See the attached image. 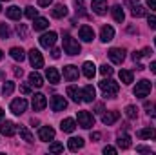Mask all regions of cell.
<instances>
[{
	"mask_svg": "<svg viewBox=\"0 0 156 155\" xmlns=\"http://www.w3.org/2000/svg\"><path fill=\"white\" fill-rule=\"evenodd\" d=\"M100 89H102V93H104L105 97L113 99V97L118 95L120 86H118V82H115V80H102V82H100Z\"/></svg>",
	"mask_w": 156,
	"mask_h": 155,
	"instance_id": "6da1fadb",
	"label": "cell"
},
{
	"mask_svg": "<svg viewBox=\"0 0 156 155\" xmlns=\"http://www.w3.org/2000/svg\"><path fill=\"white\" fill-rule=\"evenodd\" d=\"M64 51H66L67 55L75 57V55H78V53L82 51V47H80V44H78L76 39H73L71 35H66V37H64Z\"/></svg>",
	"mask_w": 156,
	"mask_h": 155,
	"instance_id": "7a4b0ae2",
	"label": "cell"
},
{
	"mask_svg": "<svg viewBox=\"0 0 156 155\" xmlns=\"http://www.w3.org/2000/svg\"><path fill=\"white\" fill-rule=\"evenodd\" d=\"M151 82L149 80H140V82H136V88L133 89V93H134V97H138V99H145L149 93H151Z\"/></svg>",
	"mask_w": 156,
	"mask_h": 155,
	"instance_id": "3957f363",
	"label": "cell"
},
{
	"mask_svg": "<svg viewBox=\"0 0 156 155\" xmlns=\"http://www.w3.org/2000/svg\"><path fill=\"white\" fill-rule=\"evenodd\" d=\"M76 119H78V126L80 128H85V130H89V128H93L94 126V119L93 115L89 113V112H78L76 113Z\"/></svg>",
	"mask_w": 156,
	"mask_h": 155,
	"instance_id": "277c9868",
	"label": "cell"
},
{
	"mask_svg": "<svg viewBox=\"0 0 156 155\" xmlns=\"http://www.w3.org/2000/svg\"><path fill=\"white\" fill-rule=\"evenodd\" d=\"M29 62H31V66L35 68V70H38V68H44V57H42V53H40L38 49H31L29 51Z\"/></svg>",
	"mask_w": 156,
	"mask_h": 155,
	"instance_id": "5b68a950",
	"label": "cell"
},
{
	"mask_svg": "<svg viewBox=\"0 0 156 155\" xmlns=\"http://www.w3.org/2000/svg\"><path fill=\"white\" fill-rule=\"evenodd\" d=\"M9 108H11V112H13L15 115H22V113L27 110V100H26V99H15Z\"/></svg>",
	"mask_w": 156,
	"mask_h": 155,
	"instance_id": "8992f818",
	"label": "cell"
},
{
	"mask_svg": "<svg viewBox=\"0 0 156 155\" xmlns=\"http://www.w3.org/2000/svg\"><path fill=\"white\" fill-rule=\"evenodd\" d=\"M107 55H109L111 62H115V64H122V62L125 60V51H123L122 47H111Z\"/></svg>",
	"mask_w": 156,
	"mask_h": 155,
	"instance_id": "52a82bcc",
	"label": "cell"
},
{
	"mask_svg": "<svg viewBox=\"0 0 156 155\" xmlns=\"http://www.w3.org/2000/svg\"><path fill=\"white\" fill-rule=\"evenodd\" d=\"M55 42H56V33H55V31L44 33V35L40 37V46H42V47H45V49L53 47V46H55Z\"/></svg>",
	"mask_w": 156,
	"mask_h": 155,
	"instance_id": "ba28073f",
	"label": "cell"
},
{
	"mask_svg": "<svg viewBox=\"0 0 156 155\" xmlns=\"http://www.w3.org/2000/svg\"><path fill=\"white\" fill-rule=\"evenodd\" d=\"M66 108H67V100H66L64 97L55 95V97L51 99V110H53V112H64Z\"/></svg>",
	"mask_w": 156,
	"mask_h": 155,
	"instance_id": "9c48e42d",
	"label": "cell"
},
{
	"mask_svg": "<svg viewBox=\"0 0 156 155\" xmlns=\"http://www.w3.org/2000/svg\"><path fill=\"white\" fill-rule=\"evenodd\" d=\"M16 131H18V128H16V124L11 122V120H5V122H2V126H0V133L5 135V137H13Z\"/></svg>",
	"mask_w": 156,
	"mask_h": 155,
	"instance_id": "30bf717a",
	"label": "cell"
},
{
	"mask_svg": "<svg viewBox=\"0 0 156 155\" xmlns=\"http://www.w3.org/2000/svg\"><path fill=\"white\" fill-rule=\"evenodd\" d=\"M38 137H40V141L49 142V141L55 139V130H53L51 126H42V128L38 130Z\"/></svg>",
	"mask_w": 156,
	"mask_h": 155,
	"instance_id": "8fae6325",
	"label": "cell"
},
{
	"mask_svg": "<svg viewBox=\"0 0 156 155\" xmlns=\"http://www.w3.org/2000/svg\"><path fill=\"white\" fill-rule=\"evenodd\" d=\"M78 75H80V71H78L76 66L69 64V66H66V68H64V78H66V80L73 82V80H76V78H78Z\"/></svg>",
	"mask_w": 156,
	"mask_h": 155,
	"instance_id": "7c38bea8",
	"label": "cell"
},
{
	"mask_svg": "<svg viewBox=\"0 0 156 155\" xmlns=\"http://www.w3.org/2000/svg\"><path fill=\"white\" fill-rule=\"evenodd\" d=\"M45 106H47V99H45V95L37 93V95L33 97V110H35V112H42Z\"/></svg>",
	"mask_w": 156,
	"mask_h": 155,
	"instance_id": "4fadbf2b",
	"label": "cell"
},
{
	"mask_svg": "<svg viewBox=\"0 0 156 155\" xmlns=\"http://www.w3.org/2000/svg\"><path fill=\"white\" fill-rule=\"evenodd\" d=\"M91 7L96 15H105L107 13V0H93Z\"/></svg>",
	"mask_w": 156,
	"mask_h": 155,
	"instance_id": "5bb4252c",
	"label": "cell"
},
{
	"mask_svg": "<svg viewBox=\"0 0 156 155\" xmlns=\"http://www.w3.org/2000/svg\"><path fill=\"white\" fill-rule=\"evenodd\" d=\"M78 35H80V39L83 40V42H91V40L94 39V31L89 26H82L80 31H78Z\"/></svg>",
	"mask_w": 156,
	"mask_h": 155,
	"instance_id": "9a60e30c",
	"label": "cell"
},
{
	"mask_svg": "<svg viewBox=\"0 0 156 155\" xmlns=\"http://www.w3.org/2000/svg\"><path fill=\"white\" fill-rule=\"evenodd\" d=\"M67 97H71L73 102H82V100H83L82 89H78L76 86H69V88H67Z\"/></svg>",
	"mask_w": 156,
	"mask_h": 155,
	"instance_id": "2e32d148",
	"label": "cell"
},
{
	"mask_svg": "<svg viewBox=\"0 0 156 155\" xmlns=\"http://www.w3.org/2000/svg\"><path fill=\"white\" fill-rule=\"evenodd\" d=\"M67 148H69L71 152L82 150V148H83V139H82V137H71V139L67 141Z\"/></svg>",
	"mask_w": 156,
	"mask_h": 155,
	"instance_id": "e0dca14e",
	"label": "cell"
},
{
	"mask_svg": "<svg viewBox=\"0 0 156 155\" xmlns=\"http://www.w3.org/2000/svg\"><path fill=\"white\" fill-rule=\"evenodd\" d=\"M82 97H83V102H93V100L96 99L94 88H93V86H85V88L82 89Z\"/></svg>",
	"mask_w": 156,
	"mask_h": 155,
	"instance_id": "ac0fdd59",
	"label": "cell"
},
{
	"mask_svg": "<svg viewBox=\"0 0 156 155\" xmlns=\"http://www.w3.org/2000/svg\"><path fill=\"white\" fill-rule=\"evenodd\" d=\"M100 39H102V42H111L115 39V29L111 26H104L100 31Z\"/></svg>",
	"mask_w": 156,
	"mask_h": 155,
	"instance_id": "d6986e66",
	"label": "cell"
},
{
	"mask_svg": "<svg viewBox=\"0 0 156 155\" xmlns=\"http://www.w3.org/2000/svg\"><path fill=\"white\" fill-rule=\"evenodd\" d=\"M118 119H120V113H118V112H107V113L102 115V122H104L105 126H111V124L116 122Z\"/></svg>",
	"mask_w": 156,
	"mask_h": 155,
	"instance_id": "ffe728a7",
	"label": "cell"
},
{
	"mask_svg": "<svg viewBox=\"0 0 156 155\" xmlns=\"http://www.w3.org/2000/svg\"><path fill=\"white\" fill-rule=\"evenodd\" d=\"M75 128H76L75 119H64V120H62V124H60V130H62V131H66V133H73V131H75Z\"/></svg>",
	"mask_w": 156,
	"mask_h": 155,
	"instance_id": "44dd1931",
	"label": "cell"
},
{
	"mask_svg": "<svg viewBox=\"0 0 156 155\" xmlns=\"http://www.w3.org/2000/svg\"><path fill=\"white\" fill-rule=\"evenodd\" d=\"M45 77H47V80H49L51 84H58V82H60V73H58L56 68H47V70H45Z\"/></svg>",
	"mask_w": 156,
	"mask_h": 155,
	"instance_id": "7402d4cb",
	"label": "cell"
},
{
	"mask_svg": "<svg viewBox=\"0 0 156 155\" xmlns=\"http://www.w3.org/2000/svg\"><path fill=\"white\" fill-rule=\"evenodd\" d=\"M9 55H11V59L16 60V62H22V60L26 59V51H24L22 47H11V49H9Z\"/></svg>",
	"mask_w": 156,
	"mask_h": 155,
	"instance_id": "603a6c76",
	"label": "cell"
},
{
	"mask_svg": "<svg viewBox=\"0 0 156 155\" xmlns=\"http://www.w3.org/2000/svg\"><path fill=\"white\" fill-rule=\"evenodd\" d=\"M82 71H83V75L87 78H93L94 77V73H96V66L93 64V62H83V66H82Z\"/></svg>",
	"mask_w": 156,
	"mask_h": 155,
	"instance_id": "cb8c5ba5",
	"label": "cell"
},
{
	"mask_svg": "<svg viewBox=\"0 0 156 155\" xmlns=\"http://www.w3.org/2000/svg\"><path fill=\"white\" fill-rule=\"evenodd\" d=\"M5 15H7V18H11V20H20L22 11H20V7L11 6V7H7V9H5Z\"/></svg>",
	"mask_w": 156,
	"mask_h": 155,
	"instance_id": "d4e9b609",
	"label": "cell"
},
{
	"mask_svg": "<svg viewBox=\"0 0 156 155\" xmlns=\"http://www.w3.org/2000/svg\"><path fill=\"white\" fill-rule=\"evenodd\" d=\"M118 146L122 148V150H127V148H131V137L127 135V133H120L118 135Z\"/></svg>",
	"mask_w": 156,
	"mask_h": 155,
	"instance_id": "484cf974",
	"label": "cell"
},
{
	"mask_svg": "<svg viewBox=\"0 0 156 155\" xmlns=\"http://www.w3.org/2000/svg\"><path fill=\"white\" fill-rule=\"evenodd\" d=\"M47 26H49V20H47V18H44V17H37V18H35V22H33L35 31H44Z\"/></svg>",
	"mask_w": 156,
	"mask_h": 155,
	"instance_id": "4316f807",
	"label": "cell"
},
{
	"mask_svg": "<svg viewBox=\"0 0 156 155\" xmlns=\"http://www.w3.org/2000/svg\"><path fill=\"white\" fill-rule=\"evenodd\" d=\"M29 84L35 86V88H42V86H44V78H42L40 73L33 71V73H29Z\"/></svg>",
	"mask_w": 156,
	"mask_h": 155,
	"instance_id": "83f0119b",
	"label": "cell"
},
{
	"mask_svg": "<svg viewBox=\"0 0 156 155\" xmlns=\"http://www.w3.org/2000/svg\"><path fill=\"white\" fill-rule=\"evenodd\" d=\"M140 139H156V130L154 128H144L136 133Z\"/></svg>",
	"mask_w": 156,
	"mask_h": 155,
	"instance_id": "f1b7e54d",
	"label": "cell"
},
{
	"mask_svg": "<svg viewBox=\"0 0 156 155\" xmlns=\"http://www.w3.org/2000/svg\"><path fill=\"white\" fill-rule=\"evenodd\" d=\"M66 15H67V7L64 4H56L55 9H53V17L55 18H64Z\"/></svg>",
	"mask_w": 156,
	"mask_h": 155,
	"instance_id": "f546056e",
	"label": "cell"
},
{
	"mask_svg": "<svg viewBox=\"0 0 156 155\" xmlns=\"http://www.w3.org/2000/svg\"><path fill=\"white\" fill-rule=\"evenodd\" d=\"M18 131H20V137H22V139H24L26 142H33V141H35L33 133H31V131H29V130H27L26 126H20V128H18Z\"/></svg>",
	"mask_w": 156,
	"mask_h": 155,
	"instance_id": "4dcf8cb0",
	"label": "cell"
},
{
	"mask_svg": "<svg viewBox=\"0 0 156 155\" xmlns=\"http://www.w3.org/2000/svg\"><path fill=\"white\" fill-rule=\"evenodd\" d=\"M111 11H113V17H115V20H116V22H120V24H122V22L125 20V13H123V9H122L120 6H115Z\"/></svg>",
	"mask_w": 156,
	"mask_h": 155,
	"instance_id": "1f68e13d",
	"label": "cell"
},
{
	"mask_svg": "<svg viewBox=\"0 0 156 155\" xmlns=\"http://www.w3.org/2000/svg\"><path fill=\"white\" fill-rule=\"evenodd\" d=\"M131 15L136 17V18H140V17H145V15H147V9H145L144 6H138V4H136V6L131 9Z\"/></svg>",
	"mask_w": 156,
	"mask_h": 155,
	"instance_id": "d6a6232c",
	"label": "cell"
},
{
	"mask_svg": "<svg viewBox=\"0 0 156 155\" xmlns=\"http://www.w3.org/2000/svg\"><path fill=\"white\" fill-rule=\"evenodd\" d=\"M120 80H122L123 84H131V82H133V71L122 70V71H120Z\"/></svg>",
	"mask_w": 156,
	"mask_h": 155,
	"instance_id": "836d02e7",
	"label": "cell"
},
{
	"mask_svg": "<svg viewBox=\"0 0 156 155\" xmlns=\"http://www.w3.org/2000/svg\"><path fill=\"white\" fill-rule=\"evenodd\" d=\"M13 91H15V82H9V80H7V82L2 86V95H4V97H9Z\"/></svg>",
	"mask_w": 156,
	"mask_h": 155,
	"instance_id": "e575fe53",
	"label": "cell"
},
{
	"mask_svg": "<svg viewBox=\"0 0 156 155\" xmlns=\"http://www.w3.org/2000/svg\"><path fill=\"white\" fill-rule=\"evenodd\" d=\"M144 108H145V112H147L149 117H156V102H145Z\"/></svg>",
	"mask_w": 156,
	"mask_h": 155,
	"instance_id": "d590c367",
	"label": "cell"
},
{
	"mask_svg": "<svg viewBox=\"0 0 156 155\" xmlns=\"http://www.w3.org/2000/svg\"><path fill=\"white\" fill-rule=\"evenodd\" d=\"M26 17L31 18V20H35V18L38 17V9H35L33 6H27V7H26Z\"/></svg>",
	"mask_w": 156,
	"mask_h": 155,
	"instance_id": "8d00e7d4",
	"label": "cell"
},
{
	"mask_svg": "<svg viewBox=\"0 0 156 155\" xmlns=\"http://www.w3.org/2000/svg\"><path fill=\"white\" fill-rule=\"evenodd\" d=\"M0 37L5 40L11 37V31H9V28H7V24H4V22H0Z\"/></svg>",
	"mask_w": 156,
	"mask_h": 155,
	"instance_id": "74e56055",
	"label": "cell"
},
{
	"mask_svg": "<svg viewBox=\"0 0 156 155\" xmlns=\"http://www.w3.org/2000/svg\"><path fill=\"white\" fill-rule=\"evenodd\" d=\"M49 152H51V153H62V152H64V144H62V142H53V144L49 146Z\"/></svg>",
	"mask_w": 156,
	"mask_h": 155,
	"instance_id": "f35d334b",
	"label": "cell"
},
{
	"mask_svg": "<svg viewBox=\"0 0 156 155\" xmlns=\"http://www.w3.org/2000/svg\"><path fill=\"white\" fill-rule=\"evenodd\" d=\"M125 115L129 117V119H136V117H138L136 106H127V108H125Z\"/></svg>",
	"mask_w": 156,
	"mask_h": 155,
	"instance_id": "ab89813d",
	"label": "cell"
},
{
	"mask_svg": "<svg viewBox=\"0 0 156 155\" xmlns=\"http://www.w3.org/2000/svg\"><path fill=\"white\" fill-rule=\"evenodd\" d=\"M100 73H102L104 77H111V75H113V68L107 66V64H104V66H100Z\"/></svg>",
	"mask_w": 156,
	"mask_h": 155,
	"instance_id": "60d3db41",
	"label": "cell"
},
{
	"mask_svg": "<svg viewBox=\"0 0 156 155\" xmlns=\"http://www.w3.org/2000/svg\"><path fill=\"white\" fill-rule=\"evenodd\" d=\"M16 33H18L22 39H27V28H26L24 24H18V26H16Z\"/></svg>",
	"mask_w": 156,
	"mask_h": 155,
	"instance_id": "b9f144b4",
	"label": "cell"
},
{
	"mask_svg": "<svg viewBox=\"0 0 156 155\" xmlns=\"http://www.w3.org/2000/svg\"><path fill=\"white\" fill-rule=\"evenodd\" d=\"M147 24H149L151 29H156V17L154 15H149V17H147Z\"/></svg>",
	"mask_w": 156,
	"mask_h": 155,
	"instance_id": "7bdbcfd3",
	"label": "cell"
},
{
	"mask_svg": "<svg viewBox=\"0 0 156 155\" xmlns=\"http://www.w3.org/2000/svg\"><path fill=\"white\" fill-rule=\"evenodd\" d=\"M75 7L80 15H83V0H75Z\"/></svg>",
	"mask_w": 156,
	"mask_h": 155,
	"instance_id": "ee69618b",
	"label": "cell"
},
{
	"mask_svg": "<svg viewBox=\"0 0 156 155\" xmlns=\"http://www.w3.org/2000/svg\"><path fill=\"white\" fill-rule=\"evenodd\" d=\"M104 153L107 155H116V148H113V146H105V148H104Z\"/></svg>",
	"mask_w": 156,
	"mask_h": 155,
	"instance_id": "f6af8a7d",
	"label": "cell"
},
{
	"mask_svg": "<svg viewBox=\"0 0 156 155\" xmlns=\"http://www.w3.org/2000/svg\"><path fill=\"white\" fill-rule=\"evenodd\" d=\"M20 91H22L24 95H29V93H31V88H29L27 84H20Z\"/></svg>",
	"mask_w": 156,
	"mask_h": 155,
	"instance_id": "bcb514c9",
	"label": "cell"
},
{
	"mask_svg": "<svg viewBox=\"0 0 156 155\" xmlns=\"http://www.w3.org/2000/svg\"><path fill=\"white\" fill-rule=\"evenodd\" d=\"M136 152H140V153H151V148H147V146H136Z\"/></svg>",
	"mask_w": 156,
	"mask_h": 155,
	"instance_id": "7dc6e473",
	"label": "cell"
},
{
	"mask_svg": "<svg viewBox=\"0 0 156 155\" xmlns=\"http://www.w3.org/2000/svg\"><path fill=\"white\" fill-rule=\"evenodd\" d=\"M53 4V0H38V6L40 7H49Z\"/></svg>",
	"mask_w": 156,
	"mask_h": 155,
	"instance_id": "c3c4849f",
	"label": "cell"
},
{
	"mask_svg": "<svg viewBox=\"0 0 156 155\" xmlns=\"http://www.w3.org/2000/svg\"><path fill=\"white\" fill-rule=\"evenodd\" d=\"M51 57H53V59H60V49H56V47H55V49L51 51Z\"/></svg>",
	"mask_w": 156,
	"mask_h": 155,
	"instance_id": "681fc988",
	"label": "cell"
},
{
	"mask_svg": "<svg viewBox=\"0 0 156 155\" xmlns=\"http://www.w3.org/2000/svg\"><path fill=\"white\" fill-rule=\"evenodd\" d=\"M140 59H142V51H134V53H133V60L136 62V60H140Z\"/></svg>",
	"mask_w": 156,
	"mask_h": 155,
	"instance_id": "f907efd6",
	"label": "cell"
},
{
	"mask_svg": "<svg viewBox=\"0 0 156 155\" xmlns=\"http://www.w3.org/2000/svg\"><path fill=\"white\" fill-rule=\"evenodd\" d=\"M91 141H94V142L100 141V133H98V131H93V133H91Z\"/></svg>",
	"mask_w": 156,
	"mask_h": 155,
	"instance_id": "816d5d0a",
	"label": "cell"
},
{
	"mask_svg": "<svg viewBox=\"0 0 156 155\" xmlns=\"http://www.w3.org/2000/svg\"><path fill=\"white\" fill-rule=\"evenodd\" d=\"M151 53H153V51H151V47H145V49L142 51V57H151Z\"/></svg>",
	"mask_w": 156,
	"mask_h": 155,
	"instance_id": "f5cc1de1",
	"label": "cell"
},
{
	"mask_svg": "<svg viewBox=\"0 0 156 155\" xmlns=\"http://www.w3.org/2000/svg\"><path fill=\"white\" fill-rule=\"evenodd\" d=\"M147 6H149L151 9H154V11H156V0H147Z\"/></svg>",
	"mask_w": 156,
	"mask_h": 155,
	"instance_id": "db71d44e",
	"label": "cell"
},
{
	"mask_svg": "<svg viewBox=\"0 0 156 155\" xmlns=\"http://www.w3.org/2000/svg\"><path fill=\"white\" fill-rule=\"evenodd\" d=\"M15 75H16V77H22V75H24L22 68H15Z\"/></svg>",
	"mask_w": 156,
	"mask_h": 155,
	"instance_id": "11a10c76",
	"label": "cell"
},
{
	"mask_svg": "<svg viewBox=\"0 0 156 155\" xmlns=\"http://www.w3.org/2000/svg\"><path fill=\"white\" fill-rule=\"evenodd\" d=\"M96 113H104V106H102V104L96 106Z\"/></svg>",
	"mask_w": 156,
	"mask_h": 155,
	"instance_id": "9f6ffc18",
	"label": "cell"
},
{
	"mask_svg": "<svg viewBox=\"0 0 156 155\" xmlns=\"http://www.w3.org/2000/svg\"><path fill=\"white\" fill-rule=\"evenodd\" d=\"M149 68H151V71H153V73H156V60H154V62H151V66H149Z\"/></svg>",
	"mask_w": 156,
	"mask_h": 155,
	"instance_id": "6f0895ef",
	"label": "cell"
},
{
	"mask_svg": "<svg viewBox=\"0 0 156 155\" xmlns=\"http://www.w3.org/2000/svg\"><path fill=\"white\" fill-rule=\"evenodd\" d=\"M127 4H138V0H127Z\"/></svg>",
	"mask_w": 156,
	"mask_h": 155,
	"instance_id": "680465c9",
	"label": "cell"
},
{
	"mask_svg": "<svg viewBox=\"0 0 156 155\" xmlns=\"http://www.w3.org/2000/svg\"><path fill=\"white\" fill-rule=\"evenodd\" d=\"M2 119H4V110L0 108V120H2Z\"/></svg>",
	"mask_w": 156,
	"mask_h": 155,
	"instance_id": "91938a15",
	"label": "cell"
},
{
	"mask_svg": "<svg viewBox=\"0 0 156 155\" xmlns=\"http://www.w3.org/2000/svg\"><path fill=\"white\" fill-rule=\"evenodd\" d=\"M2 59H4V51L0 49V60H2Z\"/></svg>",
	"mask_w": 156,
	"mask_h": 155,
	"instance_id": "94428289",
	"label": "cell"
},
{
	"mask_svg": "<svg viewBox=\"0 0 156 155\" xmlns=\"http://www.w3.org/2000/svg\"><path fill=\"white\" fill-rule=\"evenodd\" d=\"M2 2H9V0H2Z\"/></svg>",
	"mask_w": 156,
	"mask_h": 155,
	"instance_id": "6125c7cd",
	"label": "cell"
},
{
	"mask_svg": "<svg viewBox=\"0 0 156 155\" xmlns=\"http://www.w3.org/2000/svg\"><path fill=\"white\" fill-rule=\"evenodd\" d=\"M0 11H2V6H0Z\"/></svg>",
	"mask_w": 156,
	"mask_h": 155,
	"instance_id": "be15d7a7",
	"label": "cell"
},
{
	"mask_svg": "<svg viewBox=\"0 0 156 155\" xmlns=\"http://www.w3.org/2000/svg\"><path fill=\"white\" fill-rule=\"evenodd\" d=\"M154 44H156V39H154Z\"/></svg>",
	"mask_w": 156,
	"mask_h": 155,
	"instance_id": "e7e4bbea",
	"label": "cell"
}]
</instances>
